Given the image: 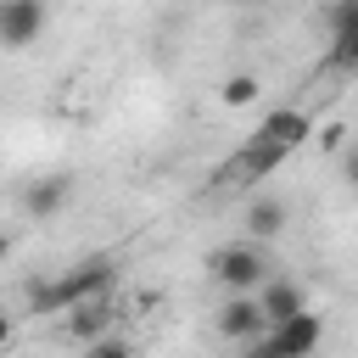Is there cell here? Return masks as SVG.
I'll list each match as a JSON object with an SVG mask.
<instances>
[{"label":"cell","instance_id":"277c9868","mask_svg":"<svg viewBox=\"0 0 358 358\" xmlns=\"http://www.w3.org/2000/svg\"><path fill=\"white\" fill-rule=\"evenodd\" d=\"M285 157H291V151H280V145H268V140H246V145H241L213 179H218V185H263Z\"/></svg>","mask_w":358,"mask_h":358},{"label":"cell","instance_id":"7a4b0ae2","mask_svg":"<svg viewBox=\"0 0 358 358\" xmlns=\"http://www.w3.org/2000/svg\"><path fill=\"white\" fill-rule=\"evenodd\" d=\"M207 274H213L229 296H257L263 280H268V257H263L257 241H229V246H218V252L207 257Z\"/></svg>","mask_w":358,"mask_h":358},{"label":"cell","instance_id":"7c38bea8","mask_svg":"<svg viewBox=\"0 0 358 358\" xmlns=\"http://www.w3.org/2000/svg\"><path fill=\"white\" fill-rule=\"evenodd\" d=\"M285 218H291V207L280 196H252V207H246V241H274L285 229Z\"/></svg>","mask_w":358,"mask_h":358},{"label":"cell","instance_id":"3957f363","mask_svg":"<svg viewBox=\"0 0 358 358\" xmlns=\"http://www.w3.org/2000/svg\"><path fill=\"white\" fill-rule=\"evenodd\" d=\"M319 341H324V319L308 308V313H296L291 324H280V330L257 336L252 347H241V358H313Z\"/></svg>","mask_w":358,"mask_h":358},{"label":"cell","instance_id":"8992f818","mask_svg":"<svg viewBox=\"0 0 358 358\" xmlns=\"http://www.w3.org/2000/svg\"><path fill=\"white\" fill-rule=\"evenodd\" d=\"M218 336H224V341H241V347H252L257 336H268V319H263L257 296H224V308H218Z\"/></svg>","mask_w":358,"mask_h":358},{"label":"cell","instance_id":"8fae6325","mask_svg":"<svg viewBox=\"0 0 358 358\" xmlns=\"http://www.w3.org/2000/svg\"><path fill=\"white\" fill-rule=\"evenodd\" d=\"M112 319H117V313H112V302H106V296L78 302V308L67 313V336H73V341H84V347H95V341L112 330Z\"/></svg>","mask_w":358,"mask_h":358},{"label":"cell","instance_id":"30bf717a","mask_svg":"<svg viewBox=\"0 0 358 358\" xmlns=\"http://www.w3.org/2000/svg\"><path fill=\"white\" fill-rule=\"evenodd\" d=\"M67 201H73V179L67 173H45V179L22 185V213L28 218H56Z\"/></svg>","mask_w":358,"mask_h":358},{"label":"cell","instance_id":"9c48e42d","mask_svg":"<svg viewBox=\"0 0 358 358\" xmlns=\"http://www.w3.org/2000/svg\"><path fill=\"white\" fill-rule=\"evenodd\" d=\"M45 28V6L39 0H0V45H34V34Z\"/></svg>","mask_w":358,"mask_h":358},{"label":"cell","instance_id":"5bb4252c","mask_svg":"<svg viewBox=\"0 0 358 358\" xmlns=\"http://www.w3.org/2000/svg\"><path fill=\"white\" fill-rule=\"evenodd\" d=\"M84 358H134V347L123 336H101L95 347H84Z\"/></svg>","mask_w":358,"mask_h":358},{"label":"cell","instance_id":"52a82bcc","mask_svg":"<svg viewBox=\"0 0 358 358\" xmlns=\"http://www.w3.org/2000/svg\"><path fill=\"white\" fill-rule=\"evenodd\" d=\"M257 308H263L268 330H280V324H291L296 313H308V291H302L296 280H280V274H268V280H263V291H257Z\"/></svg>","mask_w":358,"mask_h":358},{"label":"cell","instance_id":"e0dca14e","mask_svg":"<svg viewBox=\"0 0 358 358\" xmlns=\"http://www.w3.org/2000/svg\"><path fill=\"white\" fill-rule=\"evenodd\" d=\"M11 330H17V319H11V313H0V347L11 341Z\"/></svg>","mask_w":358,"mask_h":358},{"label":"cell","instance_id":"2e32d148","mask_svg":"<svg viewBox=\"0 0 358 358\" xmlns=\"http://www.w3.org/2000/svg\"><path fill=\"white\" fill-rule=\"evenodd\" d=\"M341 173H347V185L358 190V140H347V151H341Z\"/></svg>","mask_w":358,"mask_h":358},{"label":"cell","instance_id":"ac0fdd59","mask_svg":"<svg viewBox=\"0 0 358 358\" xmlns=\"http://www.w3.org/2000/svg\"><path fill=\"white\" fill-rule=\"evenodd\" d=\"M6 252H11V241H6V235H0V257H6Z\"/></svg>","mask_w":358,"mask_h":358},{"label":"cell","instance_id":"4fadbf2b","mask_svg":"<svg viewBox=\"0 0 358 358\" xmlns=\"http://www.w3.org/2000/svg\"><path fill=\"white\" fill-rule=\"evenodd\" d=\"M257 90H263V78H257V73H229V78L218 84V101H224V106H252V101H257Z\"/></svg>","mask_w":358,"mask_h":358},{"label":"cell","instance_id":"ba28073f","mask_svg":"<svg viewBox=\"0 0 358 358\" xmlns=\"http://www.w3.org/2000/svg\"><path fill=\"white\" fill-rule=\"evenodd\" d=\"M308 134H313V123H308L302 106H274V112H263V123H257L252 140H268V145H280V151H296Z\"/></svg>","mask_w":358,"mask_h":358},{"label":"cell","instance_id":"9a60e30c","mask_svg":"<svg viewBox=\"0 0 358 358\" xmlns=\"http://www.w3.org/2000/svg\"><path fill=\"white\" fill-rule=\"evenodd\" d=\"M319 145H324V151H347V129H341V123H324V129H319Z\"/></svg>","mask_w":358,"mask_h":358},{"label":"cell","instance_id":"6da1fadb","mask_svg":"<svg viewBox=\"0 0 358 358\" xmlns=\"http://www.w3.org/2000/svg\"><path fill=\"white\" fill-rule=\"evenodd\" d=\"M112 280H117V263L106 257V252H90V257H78L73 268H62L56 280H28V313H73L78 302H95V296H106L112 291Z\"/></svg>","mask_w":358,"mask_h":358},{"label":"cell","instance_id":"5b68a950","mask_svg":"<svg viewBox=\"0 0 358 358\" xmlns=\"http://www.w3.org/2000/svg\"><path fill=\"white\" fill-rule=\"evenodd\" d=\"M324 22H330V67L358 73V0L324 6Z\"/></svg>","mask_w":358,"mask_h":358}]
</instances>
